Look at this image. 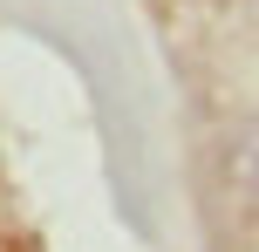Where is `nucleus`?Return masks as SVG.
Listing matches in <instances>:
<instances>
[{
  "instance_id": "nucleus-1",
  "label": "nucleus",
  "mask_w": 259,
  "mask_h": 252,
  "mask_svg": "<svg viewBox=\"0 0 259 252\" xmlns=\"http://www.w3.org/2000/svg\"><path fill=\"white\" fill-rule=\"evenodd\" d=\"M225 171H232L239 198L259 205V123H246V130H239V143H232V157H225Z\"/></svg>"
}]
</instances>
